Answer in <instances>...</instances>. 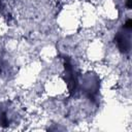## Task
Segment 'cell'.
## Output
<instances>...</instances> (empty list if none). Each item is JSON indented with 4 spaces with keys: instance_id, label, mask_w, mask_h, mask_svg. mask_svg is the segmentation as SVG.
Returning a JSON list of instances; mask_svg holds the SVG:
<instances>
[{
    "instance_id": "cell-1",
    "label": "cell",
    "mask_w": 132,
    "mask_h": 132,
    "mask_svg": "<svg viewBox=\"0 0 132 132\" xmlns=\"http://www.w3.org/2000/svg\"><path fill=\"white\" fill-rule=\"evenodd\" d=\"M64 65V80L67 85L68 93L70 96H74L78 92V79L79 73L76 66L73 64L69 57H63Z\"/></svg>"
},
{
    "instance_id": "cell-2",
    "label": "cell",
    "mask_w": 132,
    "mask_h": 132,
    "mask_svg": "<svg viewBox=\"0 0 132 132\" xmlns=\"http://www.w3.org/2000/svg\"><path fill=\"white\" fill-rule=\"evenodd\" d=\"M131 29L132 22L128 19L114 35V43L123 55H129L131 51Z\"/></svg>"
},
{
    "instance_id": "cell-3",
    "label": "cell",
    "mask_w": 132,
    "mask_h": 132,
    "mask_svg": "<svg viewBox=\"0 0 132 132\" xmlns=\"http://www.w3.org/2000/svg\"><path fill=\"white\" fill-rule=\"evenodd\" d=\"M19 113L10 101L0 103V127L8 128L18 122Z\"/></svg>"
},
{
    "instance_id": "cell-4",
    "label": "cell",
    "mask_w": 132,
    "mask_h": 132,
    "mask_svg": "<svg viewBox=\"0 0 132 132\" xmlns=\"http://www.w3.org/2000/svg\"><path fill=\"white\" fill-rule=\"evenodd\" d=\"M79 88L82 89L81 92L85 93L86 96H88L91 99H95L96 95L98 94L99 90V78L96 74L88 73L84 77L79 76L78 79V90Z\"/></svg>"
},
{
    "instance_id": "cell-5",
    "label": "cell",
    "mask_w": 132,
    "mask_h": 132,
    "mask_svg": "<svg viewBox=\"0 0 132 132\" xmlns=\"http://www.w3.org/2000/svg\"><path fill=\"white\" fill-rule=\"evenodd\" d=\"M0 14L6 20H10L11 9H10V0H0Z\"/></svg>"
},
{
    "instance_id": "cell-6",
    "label": "cell",
    "mask_w": 132,
    "mask_h": 132,
    "mask_svg": "<svg viewBox=\"0 0 132 132\" xmlns=\"http://www.w3.org/2000/svg\"><path fill=\"white\" fill-rule=\"evenodd\" d=\"M9 63L2 57H0V76H6L9 73Z\"/></svg>"
},
{
    "instance_id": "cell-7",
    "label": "cell",
    "mask_w": 132,
    "mask_h": 132,
    "mask_svg": "<svg viewBox=\"0 0 132 132\" xmlns=\"http://www.w3.org/2000/svg\"><path fill=\"white\" fill-rule=\"evenodd\" d=\"M126 5H127V9L131 8V0H126Z\"/></svg>"
}]
</instances>
